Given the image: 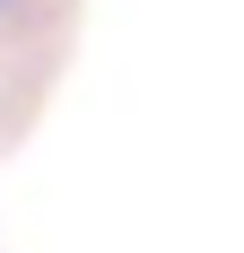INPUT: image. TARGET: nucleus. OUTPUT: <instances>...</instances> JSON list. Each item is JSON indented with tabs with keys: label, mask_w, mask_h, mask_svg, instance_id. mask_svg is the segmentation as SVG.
Instances as JSON below:
<instances>
[{
	"label": "nucleus",
	"mask_w": 244,
	"mask_h": 253,
	"mask_svg": "<svg viewBox=\"0 0 244 253\" xmlns=\"http://www.w3.org/2000/svg\"><path fill=\"white\" fill-rule=\"evenodd\" d=\"M0 9H9V0H0Z\"/></svg>",
	"instance_id": "obj_1"
}]
</instances>
